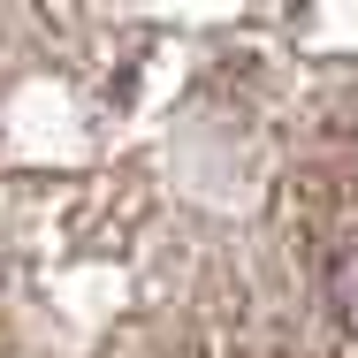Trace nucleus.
Wrapping results in <instances>:
<instances>
[{
	"label": "nucleus",
	"mask_w": 358,
	"mask_h": 358,
	"mask_svg": "<svg viewBox=\"0 0 358 358\" xmlns=\"http://www.w3.org/2000/svg\"><path fill=\"white\" fill-rule=\"evenodd\" d=\"M336 313H343V328L358 336V252L336 267Z\"/></svg>",
	"instance_id": "f257e3e1"
}]
</instances>
